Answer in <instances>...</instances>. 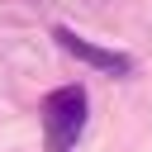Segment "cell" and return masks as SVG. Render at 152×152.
Instances as JSON below:
<instances>
[{"label":"cell","mask_w":152,"mask_h":152,"mask_svg":"<svg viewBox=\"0 0 152 152\" xmlns=\"http://www.w3.org/2000/svg\"><path fill=\"white\" fill-rule=\"evenodd\" d=\"M86 86H57L43 95V138H48V152H71L76 138L86 133Z\"/></svg>","instance_id":"obj_1"},{"label":"cell","mask_w":152,"mask_h":152,"mask_svg":"<svg viewBox=\"0 0 152 152\" xmlns=\"http://www.w3.org/2000/svg\"><path fill=\"white\" fill-rule=\"evenodd\" d=\"M52 38H57V48H62V52H71L76 62H86V66H95V71H109V76H128V71H133V57H128V52L100 48V43L81 38L76 28H66V24H57V28H52Z\"/></svg>","instance_id":"obj_2"}]
</instances>
